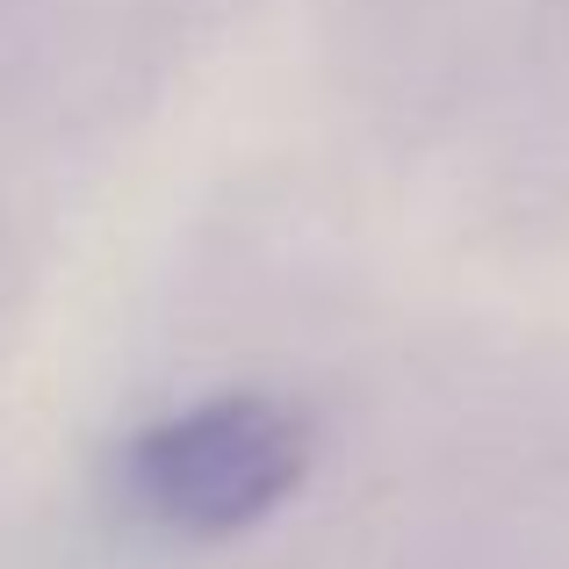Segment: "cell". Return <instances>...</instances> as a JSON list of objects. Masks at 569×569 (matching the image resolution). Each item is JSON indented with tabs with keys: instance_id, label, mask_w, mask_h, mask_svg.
Here are the masks:
<instances>
[{
	"instance_id": "obj_1",
	"label": "cell",
	"mask_w": 569,
	"mask_h": 569,
	"mask_svg": "<svg viewBox=\"0 0 569 569\" xmlns=\"http://www.w3.org/2000/svg\"><path fill=\"white\" fill-rule=\"evenodd\" d=\"M310 455L318 440L296 403L267 389H223L130 432L116 455V490L130 519L173 541H231L303 490Z\"/></svg>"
}]
</instances>
